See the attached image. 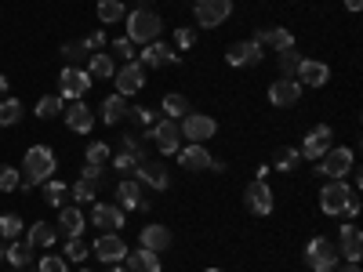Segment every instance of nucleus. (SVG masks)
I'll return each instance as SVG.
<instances>
[{"instance_id": "nucleus-1", "label": "nucleus", "mask_w": 363, "mask_h": 272, "mask_svg": "<svg viewBox=\"0 0 363 272\" xmlns=\"http://www.w3.org/2000/svg\"><path fill=\"white\" fill-rule=\"evenodd\" d=\"M55 167H58V160H55V153H51L48 145H29V153H26V160H22L18 186H22V189L40 186V181H48V178L55 174Z\"/></svg>"}, {"instance_id": "nucleus-2", "label": "nucleus", "mask_w": 363, "mask_h": 272, "mask_svg": "<svg viewBox=\"0 0 363 272\" xmlns=\"http://www.w3.org/2000/svg\"><path fill=\"white\" fill-rule=\"evenodd\" d=\"M160 29H164V22H160V15L157 11H149V8H138V11H131L128 15V40L138 47H145V44H153L157 37H160Z\"/></svg>"}, {"instance_id": "nucleus-3", "label": "nucleus", "mask_w": 363, "mask_h": 272, "mask_svg": "<svg viewBox=\"0 0 363 272\" xmlns=\"http://www.w3.org/2000/svg\"><path fill=\"white\" fill-rule=\"evenodd\" d=\"M352 167H356V153H352V149L349 145H330L327 153L316 160L313 171L323 174V178H345Z\"/></svg>"}, {"instance_id": "nucleus-4", "label": "nucleus", "mask_w": 363, "mask_h": 272, "mask_svg": "<svg viewBox=\"0 0 363 272\" xmlns=\"http://www.w3.org/2000/svg\"><path fill=\"white\" fill-rule=\"evenodd\" d=\"M338 261H342V254H338V247L330 244L327 236H313V239H309V247H306V265H309L313 272H335Z\"/></svg>"}, {"instance_id": "nucleus-5", "label": "nucleus", "mask_w": 363, "mask_h": 272, "mask_svg": "<svg viewBox=\"0 0 363 272\" xmlns=\"http://www.w3.org/2000/svg\"><path fill=\"white\" fill-rule=\"evenodd\" d=\"M356 189L349 186L345 178H327V186L320 189V210H323V215H342V207H345V200Z\"/></svg>"}, {"instance_id": "nucleus-6", "label": "nucleus", "mask_w": 363, "mask_h": 272, "mask_svg": "<svg viewBox=\"0 0 363 272\" xmlns=\"http://www.w3.org/2000/svg\"><path fill=\"white\" fill-rule=\"evenodd\" d=\"M145 138H153V142H157V149H160L164 157H174L178 149H182V131H178V120H167V116H164V120H157V124L145 131Z\"/></svg>"}, {"instance_id": "nucleus-7", "label": "nucleus", "mask_w": 363, "mask_h": 272, "mask_svg": "<svg viewBox=\"0 0 363 272\" xmlns=\"http://www.w3.org/2000/svg\"><path fill=\"white\" fill-rule=\"evenodd\" d=\"M193 8H196V26L215 29L233 15V0H193Z\"/></svg>"}, {"instance_id": "nucleus-8", "label": "nucleus", "mask_w": 363, "mask_h": 272, "mask_svg": "<svg viewBox=\"0 0 363 272\" xmlns=\"http://www.w3.org/2000/svg\"><path fill=\"white\" fill-rule=\"evenodd\" d=\"M182 138H189V142H207V138H215L218 124L211 116H200V113H186L182 116V124H178Z\"/></svg>"}, {"instance_id": "nucleus-9", "label": "nucleus", "mask_w": 363, "mask_h": 272, "mask_svg": "<svg viewBox=\"0 0 363 272\" xmlns=\"http://www.w3.org/2000/svg\"><path fill=\"white\" fill-rule=\"evenodd\" d=\"M91 84H95V80L87 76V69H73V66H66L62 73H58V87H62V98H73V102L87 95Z\"/></svg>"}, {"instance_id": "nucleus-10", "label": "nucleus", "mask_w": 363, "mask_h": 272, "mask_svg": "<svg viewBox=\"0 0 363 272\" xmlns=\"http://www.w3.org/2000/svg\"><path fill=\"white\" fill-rule=\"evenodd\" d=\"M113 80H116V95H138V91L145 87V66L142 62H128L124 69H116L113 73Z\"/></svg>"}, {"instance_id": "nucleus-11", "label": "nucleus", "mask_w": 363, "mask_h": 272, "mask_svg": "<svg viewBox=\"0 0 363 272\" xmlns=\"http://www.w3.org/2000/svg\"><path fill=\"white\" fill-rule=\"evenodd\" d=\"M244 203H247L251 215H258V218L272 215V189H269V181L255 178L251 186H247V193H244Z\"/></svg>"}, {"instance_id": "nucleus-12", "label": "nucleus", "mask_w": 363, "mask_h": 272, "mask_svg": "<svg viewBox=\"0 0 363 272\" xmlns=\"http://www.w3.org/2000/svg\"><path fill=\"white\" fill-rule=\"evenodd\" d=\"M95 258L106 261V265H120V261L128 258V244H124L116 232H102V236L95 239Z\"/></svg>"}, {"instance_id": "nucleus-13", "label": "nucleus", "mask_w": 363, "mask_h": 272, "mask_svg": "<svg viewBox=\"0 0 363 272\" xmlns=\"http://www.w3.org/2000/svg\"><path fill=\"white\" fill-rule=\"evenodd\" d=\"M298 98H301V84H298L294 76L272 80V87H269V102L277 106V109H287V106H294Z\"/></svg>"}, {"instance_id": "nucleus-14", "label": "nucleus", "mask_w": 363, "mask_h": 272, "mask_svg": "<svg viewBox=\"0 0 363 272\" xmlns=\"http://www.w3.org/2000/svg\"><path fill=\"white\" fill-rule=\"evenodd\" d=\"M327 149H330V128H327V124H316V128L306 135V142H301L298 153H301V160H320Z\"/></svg>"}, {"instance_id": "nucleus-15", "label": "nucleus", "mask_w": 363, "mask_h": 272, "mask_svg": "<svg viewBox=\"0 0 363 272\" xmlns=\"http://www.w3.org/2000/svg\"><path fill=\"white\" fill-rule=\"evenodd\" d=\"M262 58H265V47L258 40H240V44H233L225 51L229 66H255V62H262Z\"/></svg>"}, {"instance_id": "nucleus-16", "label": "nucleus", "mask_w": 363, "mask_h": 272, "mask_svg": "<svg viewBox=\"0 0 363 272\" xmlns=\"http://www.w3.org/2000/svg\"><path fill=\"white\" fill-rule=\"evenodd\" d=\"M174 157H178V164L186 167V171H207V167H211V160H215V157H211L207 149H203V142H189V145H182Z\"/></svg>"}, {"instance_id": "nucleus-17", "label": "nucleus", "mask_w": 363, "mask_h": 272, "mask_svg": "<svg viewBox=\"0 0 363 272\" xmlns=\"http://www.w3.org/2000/svg\"><path fill=\"white\" fill-rule=\"evenodd\" d=\"M138 62H142V66H153V69H157V66H167V62L178 66L182 55H174V51H167L160 40H153V44H145V47L138 51Z\"/></svg>"}, {"instance_id": "nucleus-18", "label": "nucleus", "mask_w": 363, "mask_h": 272, "mask_svg": "<svg viewBox=\"0 0 363 272\" xmlns=\"http://www.w3.org/2000/svg\"><path fill=\"white\" fill-rule=\"evenodd\" d=\"M66 113V124H69V131H77V135H87L91 128H95V113H91L87 106H84V98H77L69 109H62Z\"/></svg>"}, {"instance_id": "nucleus-19", "label": "nucleus", "mask_w": 363, "mask_h": 272, "mask_svg": "<svg viewBox=\"0 0 363 272\" xmlns=\"http://www.w3.org/2000/svg\"><path fill=\"white\" fill-rule=\"evenodd\" d=\"M91 222H95L99 229H106V232H116L120 225H124V210H120L116 203H95V210H91Z\"/></svg>"}, {"instance_id": "nucleus-20", "label": "nucleus", "mask_w": 363, "mask_h": 272, "mask_svg": "<svg viewBox=\"0 0 363 272\" xmlns=\"http://www.w3.org/2000/svg\"><path fill=\"white\" fill-rule=\"evenodd\" d=\"M298 84H309V87H323L330 80V69L327 62H313V58H301V66H298Z\"/></svg>"}, {"instance_id": "nucleus-21", "label": "nucleus", "mask_w": 363, "mask_h": 272, "mask_svg": "<svg viewBox=\"0 0 363 272\" xmlns=\"http://www.w3.org/2000/svg\"><path fill=\"white\" fill-rule=\"evenodd\" d=\"M138 247H145V251H167L171 247V232H167V225H145L142 232H138Z\"/></svg>"}, {"instance_id": "nucleus-22", "label": "nucleus", "mask_w": 363, "mask_h": 272, "mask_svg": "<svg viewBox=\"0 0 363 272\" xmlns=\"http://www.w3.org/2000/svg\"><path fill=\"white\" fill-rule=\"evenodd\" d=\"M135 171H138V181H145L149 189H167V186H171L167 167H164V164H157V160H145V164H138Z\"/></svg>"}, {"instance_id": "nucleus-23", "label": "nucleus", "mask_w": 363, "mask_h": 272, "mask_svg": "<svg viewBox=\"0 0 363 272\" xmlns=\"http://www.w3.org/2000/svg\"><path fill=\"white\" fill-rule=\"evenodd\" d=\"M342 254H345V261H359L363 258V232H359V225H342Z\"/></svg>"}, {"instance_id": "nucleus-24", "label": "nucleus", "mask_w": 363, "mask_h": 272, "mask_svg": "<svg viewBox=\"0 0 363 272\" xmlns=\"http://www.w3.org/2000/svg\"><path fill=\"white\" fill-rule=\"evenodd\" d=\"M128 272H160V254L157 251H145V247H138L135 254L128 251Z\"/></svg>"}, {"instance_id": "nucleus-25", "label": "nucleus", "mask_w": 363, "mask_h": 272, "mask_svg": "<svg viewBox=\"0 0 363 272\" xmlns=\"http://www.w3.org/2000/svg\"><path fill=\"white\" fill-rule=\"evenodd\" d=\"M251 40H258L262 47H277V51L294 47V33H291V29H258Z\"/></svg>"}, {"instance_id": "nucleus-26", "label": "nucleus", "mask_w": 363, "mask_h": 272, "mask_svg": "<svg viewBox=\"0 0 363 272\" xmlns=\"http://www.w3.org/2000/svg\"><path fill=\"white\" fill-rule=\"evenodd\" d=\"M113 73H116V62H113L109 51H95V55H91V62H87V76L91 80H113Z\"/></svg>"}, {"instance_id": "nucleus-27", "label": "nucleus", "mask_w": 363, "mask_h": 272, "mask_svg": "<svg viewBox=\"0 0 363 272\" xmlns=\"http://www.w3.org/2000/svg\"><path fill=\"white\" fill-rule=\"evenodd\" d=\"M84 210H80V203L77 207H58V229H62L66 236H80L84 232Z\"/></svg>"}, {"instance_id": "nucleus-28", "label": "nucleus", "mask_w": 363, "mask_h": 272, "mask_svg": "<svg viewBox=\"0 0 363 272\" xmlns=\"http://www.w3.org/2000/svg\"><path fill=\"white\" fill-rule=\"evenodd\" d=\"M33 244H22V239H8V254H4V261H11V268H26L29 261H33Z\"/></svg>"}, {"instance_id": "nucleus-29", "label": "nucleus", "mask_w": 363, "mask_h": 272, "mask_svg": "<svg viewBox=\"0 0 363 272\" xmlns=\"http://www.w3.org/2000/svg\"><path fill=\"white\" fill-rule=\"evenodd\" d=\"M138 203H142L138 181H120V186H116V207H120V210H135Z\"/></svg>"}, {"instance_id": "nucleus-30", "label": "nucleus", "mask_w": 363, "mask_h": 272, "mask_svg": "<svg viewBox=\"0 0 363 272\" xmlns=\"http://www.w3.org/2000/svg\"><path fill=\"white\" fill-rule=\"evenodd\" d=\"M29 244L33 247H55V239H58V229L55 225H48V222H33L29 225Z\"/></svg>"}, {"instance_id": "nucleus-31", "label": "nucleus", "mask_w": 363, "mask_h": 272, "mask_svg": "<svg viewBox=\"0 0 363 272\" xmlns=\"http://www.w3.org/2000/svg\"><path fill=\"white\" fill-rule=\"evenodd\" d=\"M124 116H128V102H124V95H109V98L102 102V120H106V124H120Z\"/></svg>"}, {"instance_id": "nucleus-32", "label": "nucleus", "mask_w": 363, "mask_h": 272, "mask_svg": "<svg viewBox=\"0 0 363 272\" xmlns=\"http://www.w3.org/2000/svg\"><path fill=\"white\" fill-rule=\"evenodd\" d=\"M160 109H164L167 120H182V116L189 113V98H186V95H174V91H171V95H164Z\"/></svg>"}, {"instance_id": "nucleus-33", "label": "nucleus", "mask_w": 363, "mask_h": 272, "mask_svg": "<svg viewBox=\"0 0 363 272\" xmlns=\"http://www.w3.org/2000/svg\"><path fill=\"white\" fill-rule=\"evenodd\" d=\"M22 120V102L18 98H4L0 102V128H11Z\"/></svg>"}, {"instance_id": "nucleus-34", "label": "nucleus", "mask_w": 363, "mask_h": 272, "mask_svg": "<svg viewBox=\"0 0 363 272\" xmlns=\"http://www.w3.org/2000/svg\"><path fill=\"white\" fill-rule=\"evenodd\" d=\"M99 18L102 22H120V18H128V11H124V0H102L99 4Z\"/></svg>"}, {"instance_id": "nucleus-35", "label": "nucleus", "mask_w": 363, "mask_h": 272, "mask_svg": "<svg viewBox=\"0 0 363 272\" xmlns=\"http://www.w3.org/2000/svg\"><path fill=\"white\" fill-rule=\"evenodd\" d=\"M301 164V153H298V149H277V157H272V167H277V171H294Z\"/></svg>"}, {"instance_id": "nucleus-36", "label": "nucleus", "mask_w": 363, "mask_h": 272, "mask_svg": "<svg viewBox=\"0 0 363 272\" xmlns=\"http://www.w3.org/2000/svg\"><path fill=\"white\" fill-rule=\"evenodd\" d=\"M62 113V95H44L40 102H37V116L40 120H51V116H58Z\"/></svg>"}, {"instance_id": "nucleus-37", "label": "nucleus", "mask_w": 363, "mask_h": 272, "mask_svg": "<svg viewBox=\"0 0 363 272\" xmlns=\"http://www.w3.org/2000/svg\"><path fill=\"white\" fill-rule=\"evenodd\" d=\"M40 186H44V203H51V207H62V196H66V186H62V181L48 178V181H40Z\"/></svg>"}, {"instance_id": "nucleus-38", "label": "nucleus", "mask_w": 363, "mask_h": 272, "mask_svg": "<svg viewBox=\"0 0 363 272\" xmlns=\"http://www.w3.org/2000/svg\"><path fill=\"white\" fill-rule=\"evenodd\" d=\"M84 160L95 164V167H106V164H109V145H106V142H91L87 153H84Z\"/></svg>"}, {"instance_id": "nucleus-39", "label": "nucleus", "mask_w": 363, "mask_h": 272, "mask_svg": "<svg viewBox=\"0 0 363 272\" xmlns=\"http://www.w3.org/2000/svg\"><path fill=\"white\" fill-rule=\"evenodd\" d=\"M84 55H87V47H84L80 40H69V44H62V58H66V66L80 69V62H84Z\"/></svg>"}, {"instance_id": "nucleus-40", "label": "nucleus", "mask_w": 363, "mask_h": 272, "mask_svg": "<svg viewBox=\"0 0 363 272\" xmlns=\"http://www.w3.org/2000/svg\"><path fill=\"white\" fill-rule=\"evenodd\" d=\"M298 66H301V55H298L294 47H284V51H280V73H284V76H294Z\"/></svg>"}, {"instance_id": "nucleus-41", "label": "nucleus", "mask_w": 363, "mask_h": 272, "mask_svg": "<svg viewBox=\"0 0 363 272\" xmlns=\"http://www.w3.org/2000/svg\"><path fill=\"white\" fill-rule=\"evenodd\" d=\"M0 236H4V239H18L22 236V218L18 215H0Z\"/></svg>"}, {"instance_id": "nucleus-42", "label": "nucleus", "mask_w": 363, "mask_h": 272, "mask_svg": "<svg viewBox=\"0 0 363 272\" xmlns=\"http://www.w3.org/2000/svg\"><path fill=\"white\" fill-rule=\"evenodd\" d=\"M95 193H99V186H91V181H84V178L73 181V200L77 203H91V200H95Z\"/></svg>"}, {"instance_id": "nucleus-43", "label": "nucleus", "mask_w": 363, "mask_h": 272, "mask_svg": "<svg viewBox=\"0 0 363 272\" xmlns=\"http://www.w3.org/2000/svg\"><path fill=\"white\" fill-rule=\"evenodd\" d=\"M18 189V167L0 164V193H15Z\"/></svg>"}, {"instance_id": "nucleus-44", "label": "nucleus", "mask_w": 363, "mask_h": 272, "mask_svg": "<svg viewBox=\"0 0 363 272\" xmlns=\"http://www.w3.org/2000/svg\"><path fill=\"white\" fill-rule=\"evenodd\" d=\"M120 153H131V157H138V164H145V149H142V142H138L135 135L120 138Z\"/></svg>"}, {"instance_id": "nucleus-45", "label": "nucleus", "mask_w": 363, "mask_h": 272, "mask_svg": "<svg viewBox=\"0 0 363 272\" xmlns=\"http://www.w3.org/2000/svg\"><path fill=\"white\" fill-rule=\"evenodd\" d=\"M113 55H116V58H124V62H135V55H138V51H135V44H131L128 37H120V40H113Z\"/></svg>"}, {"instance_id": "nucleus-46", "label": "nucleus", "mask_w": 363, "mask_h": 272, "mask_svg": "<svg viewBox=\"0 0 363 272\" xmlns=\"http://www.w3.org/2000/svg\"><path fill=\"white\" fill-rule=\"evenodd\" d=\"M66 258H69V261H77V265L87 258V247H84V239H80V236H69V244H66Z\"/></svg>"}, {"instance_id": "nucleus-47", "label": "nucleus", "mask_w": 363, "mask_h": 272, "mask_svg": "<svg viewBox=\"0 0 363 272\" xmlns=\"http://www.w3.org/2000/svg\"><path fill=\"white\" fill-rule=\"evenodd\" d=\"M138 167V157H131V153H116L113 157V171H120V174H131Z\"/></svg>"}, {"instance_id": "nucleus-48", "label": "nucleus", "mask_w": 363, "mask_h": 272, "mask_svg": "<svg viewBox=\"0 0 363 272\" xmlns=\"http://www.w3.org/2000/svg\"><path fill=\"white\" fill-rule=\"evenodd\" d=\"M40 272H69V268H66V258L62 254H44L40 258Z\"/></svg>"}, {"instance_id": "nucleus-49", "label": "nucleus", "mask_w": 363, "mask_h": 272, "mask_svg": "<svg viewBox=\"0 0 363 272\" xmlns=\"http://www.w3.org/2000/svg\"><path fill=\"white\" fill-rule=\"evenodd\" d=\"M128 116L135 120V124H142V128H153V124H157V116H153V109H142V106L128 109Z\"/></svg>"}, {"instance_id": "nucleus-50", "label": "nucleus", "mask_w": 363, "mask_h": 272, "mask_svg": "<svg viewBox=\"0 0 363 272\" xmlns=\"http://www.w3.org/2000/svg\"><path fill=\"white\" fill-rule=\"evenodd\" d=\"M174 44H178L182 51H189V47L196 44V33H193L189 26H182V29H174Z\"/></svg>"}, {"instance_id": "nucleus-51", "label": "nucleus", "mask_w": 363, "mask_h": 272, "mask_svg": "<svg viewBox=\"0 0 363 272\" xmlns=\"http://www.w3.org/2000/svg\"><path fill=\"white\" fill-rule=\"evenodd\" d=\"M80 178H84V181H91V186H102V167H95V164H84Z\"/></svg>"}, {"instance_id": "nucleus-52", "label": "nucleus", "mask_w": 363, "mask_h": 272, "mask_svg": "<svg viewBox=\"0 0 363 272\" xmlns=\"http://www.w3.org/2000/svg\"><path fill=\"white\" fill-rule=\"evenodd\" d=\"M87 51H99V47H106V33H102V29H99V33H91V37H84L80 40Z\"/></svg>"}, {"instance_id": "nucleus-53", "label": "nucleus", "mask_w": 363, "mask_h": 272, "mask_svg": "<svg viewBox=\"0 0 363 272\" xmlns=\"http://www.w3.org/2000/svg\"><path fill=\"white\" fill-rule=\"evenodd\" d=\"M359 207H363V203H359V196L352 193V196L345 200V207H342V215H345V218H356V215H359Z\"/></svg>"}, {"instance_id": "nucleus-54", "label": "nucleus", "mask_w": 363, "mask_h": 272, "mask_svg": "<svg viewBox=\"0 0 363 272\" xmlns=\"http://www.w3.org/2000/svg\"><path fill=\"white\" fill-rule=\"evenodd\" d=\"M335 272H359V261H349V265H335Z\"/></svg>"}, {"instance_id": "nucleus-55", "label": "nucleus", "mask_w": 363, "mask_h": 272, "mask_svg": "<svg viewBox=\"0 0 363 272\" xmlns=\"http://www.w3.org/2000/svg\"><path fill=\"white\" fill-rule=\"evenodd\" d=\"M345 8H349V11H352V15H356V11H359V8H363V0H345Z\"/></svg>"}, {"instance_id": "nucleus-56", "label": "nucleus", "mask_w": 363, "mask_h": 272, "mask_svg": "<svg viewBox=\"0 0 363 272\" xmlns=\"http://www.w3.org/2000/svg\"><path fill=\"white\" fill-rule=\"evenodd\" d=\"M4 254H8V239L0 236V261H4Z\"/></svg>"}, {"instance_id": "nucleus-57", "label": "nucleus", "mask_w": 363, "mask_h": 272, "mask_svg": "<svg viewBox=\"0 0 363 272\" xmlns=\"http://www.w3.org/2000/svg\"><path fill=\"white\" fill-rule=\"evenodd\" d=\"M8 95V76H0V98Z\"/></svg>"}, {"instance_id": "nucleus-58", "label": "nucleus", "mask_w": 363, "mask_h": 272, "mask_svg": "<svg viewBox=\"0 0 363 272\" xmlns=\"http://www.w3.org/2000/svg\"><path fill=\"white\" fill-rule=\"evenodd\" d=\"M109 272H128V268H120V265H113V268H109Z\"/></svg>"}, {"instance_id": "nucleus-59", "label": "nucleus", "mask_w": 363, "mask_h": 272, "mask_svg": "<svg viewBox=\"0 0 363 272\" xmlns=\"http://www.w3.org/2000/svg\"><path fill=\"white\" fill-rule=\"evenodd\" d=\"M207 272H225V268H207Z\"/></svg>"}, {"instance_id": "nucleus-60", "label": "nucleus", "mask_w": 363, "mask_h": 272, "mask_svg": "<svg viewBox=\"0 0 363 272\" xmlns=\"http://www.w3.org/2000/svg\"><path fill=\"white\" fill-rule=\"evenodd\" d=\"M11 272H26V268H11Z\"/></svg>"}, {"instance_id": "nucleus-61", "label": "nucleus", "mask_w": 363, "mask_h": 272, "mask_svg": "<svg viewBox=\"0 0 363 272\" xmlns=\"http://www.w3.org/2000/svg\"><path fill=\"white\" fill-rule=\"evenodd\" d=\"M80 272H87V268H80Z\"/></svg>"}]
</instances>
